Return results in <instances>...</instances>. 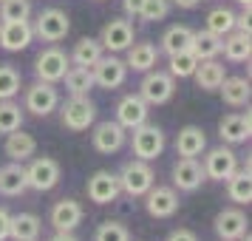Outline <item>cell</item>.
<instances>
[{
	"label": "cell",
	"mask_w": 252,
	"mask_h": 241,
	"mask_svg": "<svg viewBox=\"0 0 252 241\" xmlns=\"http://www.w3.org/2000/svg\"><path fill=\"white\" fill-rule=\"evenodd\" d=\"M23 128V111L12 100H0V134H12Z\"/></svg>",
	"instance_id": "d590c367"
},
{
	"label": "cell",
	"mask_w": 252,
	"mask_h": 241,
	"mask_svg": "<svg viewBox=\"0 0 252 241\" xmlns=\"http://www.w3.org/2000/svg\"><path fill=\"white\" fill-rule=\"evenodd\" d=\"M247 213L238 210V207H227L216 216V233L221 241H238L244 233H247Z\"/></svg>",
	"instance_id": "ac0fdd59"
},
{
	"label": "cell",
	"mask_w": 252,
	"mask_h": 241,
	"mask_svg": "<svg viewBox=\"0 0 252 241\" xmlns=\"http://www.w3.org/2000/svg\"><path fill=\"white\" fill-rule=\"evenodd\" d=\"M207 148V134L198 125H184L176 137V153L179 156H201V150Z\"/></svg>",
	"instance_id": "cb8c5ba5"
},
{
	"label": "cell",
	"mask_w": 252,
	"mask_h": 241,
	"mask_svg": "<svg viewBox=\"0 0 252 241\" xmlns=\"http://www.w3.org/2000/svg\"><path fill=\"white\" fill-rule=\"evenodd\" d=\"M201 168H204L207 179H213V182H227L229 176L235 173V168H238V156L232 153V148H224V145H221V148L207 150Z\"/></svg>",
	"instance_id": "30bf717a"
},
{
	"label": "cell",
	"mask_w": 252,
	"mask_h": 241,
	"mask_svg": "<svg viewBox=\"0 0 252 241\" xmlns=\"http://www.w3.org/2000/svg\"><path fill=\"white\" fill-rule=\"evenodd\" d=\"M82 216H85V210L74 199H63V202H57V205L51 207V224H54L57 233H74V230L80 227Z\"/></svg>",
	"instance_id": "d6986e66"
},
{
	"label": "cell",
	"mask_w": 252,
	"mask_h": 241,
	"mask_svg": "<svg viewBox=\"0 0 252 241\" xmlns=\"http://www.w3.org/2000/svg\"><path fill=\"white\" fill-rule=\"evenodd\" d=\"M207 32H213V34H218V37L235 32V14L229 12V9H224V6L213 9V12L207 14Z\"/></svg>",
	"instance_id": "e575fe53"
},
{
	"label": "cell",
	"mask_w": 252,
	"mask_h": 241,
	"mask_svg": "<svg viewBox=\"0 0 252 241\" xmlns=\"http://www.w3.org/2000/svg\"><path fill=\"white\" fill-rule=\"evenodd\" d=\"M195 66H198V60L195 54L187 48V51H179V54H170V74L173 80H184V77H193Z\"/></svg>",
	"instance_id": "8d00e7d4"
},
{
	"label": "cell",
	"mask_w": 252,
	"mask_h": 241,
	"mask_svg": "<svg viewBox=\"0 0 252 241\" xmlns=\"http://www.w3.org/2000/svg\"><path fill=\"white\" fill-rule=\"evenodd\" d=\"M29 190L26 184V168L20 162H12L0 168V196H23Z\"/></svg>",
	"instance_id": "83f0119b"
},
{
	"label": "cell",
	"mask_w": 252,
	"mask_h": 241,
	"mask_svg": "<svg viewBox=\"0 0 252 241\" xmlns=\"http://www.w3.org/2000/svg\"><path fill=\"white\" fill-rule=\"evenodd\" d=\"M68 66H71L68 54H65L63 48L51 46V48H46V51H40V54H37L34 74H37V80H43V82H60L63 77H65Z\"/></svg>",
	"instance_id": "8992f818"
},
{
	"label": "cell",
	"mask_w": 252,
	"mask_h": 241,
	"mask_svg": "<svg viewBox=\"0 0 252 241\" xmlns=\"http://www.w3.org/2000/svg\"><path fill=\"white\" fill-rule=\"evenodd\" d=\"M142 6H145V0H122V9L130 20H139V14H142Z\"/></svg>",
	"instance_id": "60d3db41"
},
{
	"label": "cell",
	"mask_w": 252,
	"mask_h": 241,
	"mask_svg": "<svg viewBox=\"0 0 252 241\" xmlns=\"http://www.w3.org/2000/svg\"><path fill=\"white\" fill-rule=\"evenodd\" d=\"M60 94L54 88V82L37 80L34 85L26 88V111H32L34 116H48L51 111H57Z\"/></svg>",
	"instance_id": "9c48e42d"
},
{
	"label": "cell",
	"mask_w": 252,
	"mask_h": 241,
	"mask_svg": "<svg viewBox=\"0 0 252 241\" xmlns=\"http://www.w3.org/2000/svg\"><path fill=\"white\" fill-rule=\"evenodd\" d=\"M57 182H60V165H57V159H51V156H37V159H32V165L26 168V184H29L32 190L46 193V190H54Z\"/></svg>",
	"instance_id": "52a82bcc"
},
{
	"label": "cell",
	"mask_w": 252,
	"mask_h": 241,
	"mask_svg": "<svg viewBox=\"0 0 252 241\" xmlns=\"http://www.w3.org/2000/svg\"><path fill=\"white\" fill-rule=\"evenodd\" d=\"M125 51H127L125 66L133 71H142V74L156 69V63H159V48L153 46V43H130Z\"/></svg>",
	"instance_id": "603a6c76"
},
{
	"label": "cell",
	"mask_w": 252,
	"mask_h": 241,
	"mask_svg": "<svg viewBox=\"0 0 252 241\" xmlns=\"http://www.w3.org/2000/svg\"><path fill=\"white\" fill-rule=\"evenodd\" d=\"M32 241H40V239H32Z\"/></svg>",
	"instance_id": "7dc6e473"
},
{
	"label": "cell",
	"mask_w": 252,
	"mask_h": 241,
	"mask_svg": "<svg viewBox=\"0 0 252 241\" xmlns=\"http://www.w3.org/2000/svg\"><path fill=\"white\" fill-rule=\"evenodd\" d=\"M85 190H88V199L94 205H111V202H116V196L122 193L119 190V176L111 171H96L88 179Z\"/></svg>",
	"instance_id": "4fadbf2b"
},
{
	"label": "cell",
	"mask_w": 252,
	"mask_h": 241,
	"mask_svg": "<svg viewBox=\"0 0 252 241\" xmlns=\"http://www.w3.org/2000/svg\"><path fill=\"white\" fill-rule=\"evenodd\" d=\"M190 51L195 54V60H216L221 54V37L213 32H193L190 40Z\"/></svg>",
	"instance_id": "4dcf8cb0"
},
{
	"label": "cell",
	"mask_w": 252,
	"mask_h": 241,
	"mask_svg": "<svg viewBox=\"0 0 252 241\" xmlns=\"http://www.w3.org/2000/svg\"><path fill=\"white\" fill-rule=\"evenodd\" d=\"M241 6H244V9H247V12H250V6H252V0H238Z\"/></svg>",
	"instance_id": "bcb514c9"
},
{
	"label": "cell",
	"mask_w": 252,
	"mask_h": 241,
	"mask_svg": "<svg viewBox=\"0 0 252 241\" xmlns=\"http://www.w3.org/2000/svg\"><path fill=\"white\" fill-rule=\"evenodd\" d=\"M91 74H94V85L114 91V88H119V85L125 82L127 66H125V60L114 57V54H102V57L91 66Z\"/></svg>",
	"instance_id": "ba28073f"
},
{
	"label": "cell",
	"mask_w": 252,
	"mask_h": 241,
	"mask_svg": "<svg viewBox=\"0 0 252 241\" xmlns=\"http://www.w3.org/2000/svg\"><path fill=\"white\" fill-rule=\"evenodd\" d=\"M20 94V71L3 63L0 66V100H14Z\"/></svg>",
	"instance_id": "74e56055"
},
{
	"label": "cell",
	"mask_w": 252,
	"mask_h": 241,
	"mask_svg": "<svg viewBox=\"0 0 252 241\" xmlns=\"http://www.w3.org/2000/svg\"><path fill=\"white\" fill-rule=\"evenodd\" d=\"M176 94V80H173L167 71H145V80L139 85V97L148 105H164L173 100Z\"/></svg>",
	"instance_id": "3957f363"
},
{
	"label": "cell",
	"mask_w": 252,
	"mask_h": 241,
	"mask_svg": "<svg viewBox=\"0 0 252 241\" xmlns=\"http://www.w3.org/2000/svg\"><path fill=\"white\" fill-rule=\"evenodd\" d=\"M63 80H65V91L71 97H88V91L94 88V74L85 66H68Z\"/></svg>",
	"instance_id": "f546056e"
},
{
	"label": "cell",
	"mask_w": 252,
	"mask_h": 241,
	"mask_svg": "<svg viewBox=\"0 0 252 241\" xmlns=\"http://www.w3.org/2000/svg\"><path fill=\"white\" fill-rule=\"evenodd\" d=\"M94 241H130V233L119 221H102L94 233Z\"/></svg>",
	"instance_id": "f35d334b"
},
{
	"label": "cell",
	"mask_w": 252,
	"mask_h": 241,
	"mask_svg": "<svg viewBox=\"0 0 252 241\" xmlns=\"http://www.w3.org/2000/svg\"><path fill=\"white\" fill-rule=\"evenodd\" d=\"M201 182H207L204 176V168H201V162L190 159V156H182V159L173 165V187H179L182 193H195Z\"/></svg>",
	"instance_id": "8fae6325"
},
{
	"label": "cell",
	"mask_w": 252,
	"mask_h": 241,
	"mask_svg": "<svg viewBox=\"0 0 252 241\" xmlns=\"http://www.w3.org/2000/svg\"><path fill=\"white\" fill-rule=\"evenodd\" d=\"M6 156L12 162H26V159H32L34 156V150H37V142L32 134H23L20 128L17 131H12V134H6Z\"/></svg>",
	"instance_id": "d4e9b609"
},
{
	"label": "cell",
	"mask_w": 252,
	"mask_h": 241,
	"mask_svg": "<svg viewBox=\"0 0 252 241\" xmlns=\"http://www.w3.org/2000/svg\"><path fill=\"white\" fill-rule=\"evenodd\" d=\"M91 142L99 153L111 156L116 150H122V145H125V128L119 125V122H111V119L108 122H99V125L94 128Z\"/></svg>",
	"instance_id": "2e32d148"
},
{
	"label": "cell",
	"mask_w": 252,
	"mask_h": 241,
	"mask_svg": "<svg viewBox=\"0 0 252 241\" xmlns=\"http://www.w3.org/2000/svg\"><path fill=\"white\" fill-rule=\"evenodd\" d=\"M218 91H221V100L227 105H232V108H241V105L250 103V82L244 77H224Z\"/></svg>",
	"instance_id": "f1b7e54d"
},
{
	"label": "cell",
	"mask_w": 252,
	"mask_h": 241,
	"mask_svg": "<svg viewBox=\"0 0 252 241\" xmlns=\"http://www.w3.org/2000/svg\"><path fill=\"white\" fill-rule=\"evenodd\" d=\"M156 184V173H153V168H150L145 159H133L127 162L125 168H122V173H119V190L127 196H145Z\"/></svg>",
	"instance_id": "6da1fadb"
},
{
	"label": "cell",
	"mask_w": 252,
	"mask_h": 241,
	"mask_svg": "<svg viewBox=\"0 0 252 241\" xmlns=\"http://www.w3.org/2000/svg\"><path fill=\"white\" fill-rule=\"evenodd\" d=\"M148 108L150 105L145 103L139 94H127V97H122L119 105H116V122L125 128V131H133V128H139L142 122H148Z\"/></svg>",
	"instance_id": "9a60e30c"
},
{
	"label": "cell",
	"mask_w": 252,
	"mask_h": 241,
	"mask_svg": "<svg viewBox=\"0 0 252 241\" xmlns=\"http://www.w3.org/2000/svg\"><path fill=\"white\" fill-rule=\"evenodd\" d=\"M170 14V0H145L139 20H148V23H159Z\"/></svg>",
	"instance_id": "ab89813d"
},
{
	"label": "cell",
	"mask_w": 252,
	"mask_h": 241,
	"mask_svg": "<svg viewBox=\"0 0 252 241\" xmlns=\"http://www.w3.org/2000/svg\"><path fill=\"white\" fill-rule=\"evenodd\" d=\"M173 3H176L179 9H195V6H198L201 0H173Z\"/></svg>",
	"instance_id": "ee69618b"
},
{
	"label": "cell",
	"mask_w": 252,
	"mask_h": 241,
	"mask_svg": "<svg viewBox=\"0 0 252 241\" xmlns=\"http://www.w3.org/2000/svg\"><path fill=\"white\" fill-rule=\"evenodd\" d=\"M190 40H193V29H187V26H170L161 34V51L167 57L170 54H179V51H187L190 48Z\"/></svg>",
	"instance_id": "d6a6232c"
},
{
	"label": "cell",
	"mask_w": 252,
	"mask_h": 241,
	"mask_svg": "<svg viewBox=\"0 0 252 241\" xmlns=\"http://www.w3.org/2000/svg\"><path fill=\"white\" fill-rule=\"evenodd\" d=\"M221 54L229 63H247L252 54L250 34H244V32H229V34H224L221 37Z\"/></svg>",
	"instance_id": "484cf974"
},
{
	"label": "cell",
	"mask_w": 252,
	"mask_h": 241,
	"mask_svg": "<svg viewBox=\"0 0 252 241\" xmlns=\"http://www.w3.org/2000/svg\"><path fill=\"white\" fill-rule=\"evenodd\" d=\"M32 17L29 0H0V23H23Z\"/></svg>",
	"instance_id": "836d02e7"
},
{
	"label": "cell",
	"mask_w": 252,
	"mask_h": 241,
	"mask_svg": "<svg viewBox=\"0 0 252 241\" xmlns=\"http://www.w3.org/2000/svg\"><path fill=\"white\" fill-rule=\"evenodd\" d=\"M99 43H102V48L111 51V54L125 51V48L133 43V23H130V20H122V17H114L111 23H105L102 34H99Z\"/></svg>",
	"instance_id": "5bb4252c"
},
{
	"label": "cell",
	"mask_w": 252,
	"mask_h": 241,
	"mask_svg": "<svg viewBox=\"0 0 252 241\" xmlns=\"http://www.w3.org/2000/svg\"><path fill=\"white\" fill-rule=\"evenodd\" d=\"M227 196L235 205H250L252 202V173L247 168H235V173L227 179Z\"/></svg>",
	"instance_id": "4316f807"
},
{
	"label": "cell",
	"mask_w": 252,
	"mask_h": 241,
	"mask_svg": "<svg viewBox=\"0 0 252 241\" xmlns=\"http://www.w3.org/2000/svg\"><path fill=\"white\" fill-rule=\"evenodd\" d=\"M218 137L224 139L227 145H241L252 137V116L247 114H227L218 122Z\"/></svg>",
	"instance_id": "e0dca14e"
},
{
	"label": "cell",
	"mask_w": 252,
	"mask_h": 241,
	"mask_svg": "<svg viewBox=\"0 0 252 241\" xmlns=\"http://www.w3.org/2000/svg\"><path fill=\"white\" fill-rule=\"evenodd\" d=\"M193 77H195V85H198L201 91H218V85L227 77V69H224V63H218V60H198Z\"/></svg>",
	"instance_id": "44dd1931"
},
{
	"label": "cell",
	"mask_w": 252,
	"mask_h": 241,
	"mask_svg": "<svg viewBox=\"0 0 252 241\" xmlns=\"http://www.w3.org/2000/svg\"><path fill=\"white\" fill-rule=\"evenodd\" d=\"M102 54H105V48H102L99 40H94V37H82L80 43L74 46V51H71L68 57H71L74 66H85V69H91Z\"/></svg>",
	"instance_id": "1f68e13d"
},
{
	"label": "cell",
	"mask_w": 252,
	"mask_h": 241,
	"mask_svg": "<svg viewBox=\"0 0 252 241\" xmlns=\"http://www.w3.org/2000/svg\"><path fill=\"white\" fill-rule=\"evenodd\" d=\"M148 213L153 218H170L176 216V210H179V193H176V187H167V184H153L148 193Z\"/></svg>",
	"instance_id": "7c38bea8"
},
{
	"label": "cell",
	"mask_w": 252,
	"mask_h": 241,
	"mask_svg": "<svg viewBox=\"0 0 252 241\" xmlns=\"http://www.w3.org/2000/svg\"><path fill=\"white\" fill-rule=\"evenodd\" d=\"M167 241H198V236H195L193 230L179 227V230H173L170 236H167Z\"/></svg>",
	"instance_id": "b9f144b4"
},
{
	"label": "cell",
	"mask_w": 252,
	"mask_h": 241,
	"mask_svg": "<svg viewBox=\"0 0 252 241\" xmlns=\"http://www.w3.org/2000/svg\"><path fill=\"white\" fill-rule=\"evenodd\" d=\"M60 119H63V128H68L74 134L88 131V125H94V119H96V105L88 97H71L68 103L63 105Z\"/></svg>",
	"instance_id": "277c9868"
},
{
	"label": "cell",
	"mask_w": 252,
	"mask_h": 241,
	"mask_svg": "<svg viewBox=\"0 0 252 241\" xmlns=\"http://www.w3.org/2000/svg\"><path fill=\"white\" fill-rule=\"evenodd\" d=\"M51 241H77V239H74L71 233H57V236H54Z\"/></svg>",
	"instance_id": "f6af8a7d"
},
{
	"label": "cell",
	"mask_w": 252,
	"mask_h": 241,
	"mask_svg": "<svg viewBox=\"0 0 252 241\" xmlns=\"http://www.w3.org/2000/svg\"><path fill=\"white\" fill-rule=\"evenodd\" d=\"M34 40V29L29 20L23 23H0V48L3 51H23Z\"/></svg>",
	"instance_id": "ffe728a7"
},
{
	"label": "cell",
	"mask_w": 252,
	"mask_h": 241,
	"mask_svg": "<svg viewBox=\"0 0 252 241\" xmlns=\"http://www.w3.org/2000/svg\"><path fill=\"white\" fill-rule=\"evenodd\" d=\"M40 230H43V221L34 213H14V216H9V239L12 241L40 239Z\"/></svg>",
	"instance_id": "7402d4cb"
},
{
	"label": "cell",
	"mask_w": 252,
	"mask_h": 241,
	"mask_svg": "<svg viewBox=\"0 0 252 241\" xmlns=\"http://www.w3.org/2000/svg\"><path fill=\"white\" fill-rule=\"evenodd\" d=\"M130 145H133V156L136 159H145V162H153L161 156V150L167 145V139H164V131L159 125H148V122H142L139 128H133V139H130Z\"/></svg>",
	"instance_id": "7a4b0ae2"
},
{
	"label": "cell",
	"mask_w": 252,
	"mask_h": 241,
	"mask_svg": "<svg viewBox=\"0 0 252 241\" xmlns=\"http://www.w3.org/2000/svg\"><path fill=\"white\" fill-rule=\"evenodd\" d=\"M32 29H34V37H40V40H46V43H60V40L71 32V20L63 9H43V12L37 14V20H34Z\"/></svg>",
	"instance_id": "5b68a950"
},
{
	"label": "cell",
	"mask_w": 252,
	"mask_h": 241,
	"mask_svg": "<svg viewBox=\"0 0 252 241\" xmlns=\"http://www.w3.org/2000/svg\"><path fill=\"white\" fill-rule=\"evenodd\" d=\"M9 239V213L0 207V241Z\"/></svg>",
	"instance_id": "7bdbcfd3"
}]
</instances>
